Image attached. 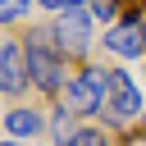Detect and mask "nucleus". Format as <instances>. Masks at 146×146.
<instances>
[{
  "label": "nucleus",
  "mask_w": 146,
  "mask_h": 146,
  "mask_svg": "<svg viewBox=\"0 0 146 146\" xmlns=\"http://www.w3.org/2000/svg\"><path fill=\"white\" fill-rule=\"evenodd\" d=\"M23 50H27L32 87H36L41 96H59V91L73 82V73H68V55L59 50V41H55L50 27H32V32H23Z\"/></svg>",
  "instance_id": "1"
},
{
  "label": "nucleus",
  "mask_w": 146,
  "mask_h": 146,
  "mask_svg": "<svg viewBox=\"0 0 146 146\" xmlns=\"http://www.w3.org/2000/svg\"><path fill=\"white\" fill-rule=\"evenodd\" d=\"M105 96H110V68H100V64L78 68L73 82L64 87V105H68L78 119H96V114H105Z\"/></svg>",
  "instance_id": "2"
},
{
  "label": "nucleus",
  "mask_w": 146,
  "mask_h": 146,
  "mask_svg": "<svg viewBox=\"0 0 146 146\" xmlns=\"http://www.w3.org/2000/svg\"><path fill=\"white\" fill-rule=\"evenodd\" d=\"M105 119L110 128H128V123H141L146 119V100H141V87L132 82L128 68H110V96H105Z\"/></svg>",
  "instance_id": "3"
},
{
  "label": "nucleus",
  "mask_w": 146,
  "mask_h": 146,
  "mask_svg": "<svg viewBox=\"0 0 146 146\" xmlns=\"http://www.w3.org/2000/svg\"><path fill=\"white\" fill-rule=\"evenodd\" d=\"M50 32H55V41H59V50H64L68 59H87V50H91V9H68V14H59Z\"/></svg>",
  "instance_id": "4"
},
{
  "label": "nucleus",
  "mask_w": 146,
  "mask_h": 146,
  "mask_svg": "<svg viewBox=\"0 0 146 146\" xmlns=\"http://www.w3.org/2000/svg\"><path fill=\"white\" fill-rule=\"evenodd\" d=\"M105 50H114L119 59H141L146 55V14L132 9L128 18H119L114 27H105Z\"/></svg>",
  "instance_id": "5"
},
{
  "label": "nucleus",
  "mask_w": 146,
  "mask_h": 146,
  "mask_svg": "<svg viewBox=\"0 0 146 146\" xmlns=\"http://www.w3.org/2000/svg\"><path fill=\"white\" fill-rule=\"evenodd\" d=\"M27 82H32V73H27V50H23V41L0 36V96H23Z\"/></svg>",
  "instance_id": "6"
},
{
  "label": "nucleus",
  "mask_w": 146,
  "mask_h": 146,
  "mask_svg": "<svg viewBox=\"0 0 146 146\" xmlns=\"http://www.w3.org/2000/svg\"><path fill=\"white\" fill-rule=\"evenodd\" d=\"M41 128H50V123L41 119V110H32V105H14V110H5V132H9V137H18V141H36Z\"/></svg>",
  "instance_id": "7"
},
{
  "label": "nucleus",
  "mask_w": 146,
  "mask_h": 146,
  "mask_svg": "<svg viewBox=\"0 0 146 146\" xmlns=\"http://www.w3.org/2000/svg\"><path fill=\"white\" fill-rule=\"evenodd\" d=\"M82 128H78V114L59 100V105H50V141L55 146H73V137H78Z\"/></svg>",
  "instance_id": "8"
},
{
  "label": "nucleus",
  "mask_w": 146,
  "mask_h": 146,
  "mask_svg": "<svg viewBox=\"0 0 146 146\" xmlns=\"http://www.w3.org/2000/svg\"><path fill=\"white\" fill-rule=\"evenodd\" d=\"M36 0H0V27L5 23H18V18H27V9H32Z\"/></svg>",
  "instance_id": "9"
},
{
  "label": "nucleus",
  "mask_w": 146,
  "mask_h": 146,
  "mask_svg": "<svg viewBox=\"0 0 146 146\" xmlns=\"http://www.w3.org/2000/svg\"><path fill=\"white\" fill-rule=\"evenodd\" d=\"M91 18L114 27V23H119V0H91Z\"/></svg>",
  "instance_id": "10"
},
{
  "label": "nucleus",
  "mask_w": 146,
  "mask_h": 146,
  "mask_svg": "<svg viewBox=\"0 0 146 146\" xmlns=\"http://www.w3.org/2000/svg\"><path fill=\"white\" fill-rule=\"evenodd\" d=\"M73 146H114V137H110L105 128H82V132L73 137Z\"/></svg>",
  "instance_id": "11"
},
{
  "label": "nucleus",
  "mask_w": 146,
  "mask_h": 146,
  "mask_svg": "<svg viewBox=\"0 0 146 146\" xmlns=\"http://www.w3.org/2000/svg\"><path fill=\"white\" fill-rule=\"evenodd\" d=\"M41 9H50V14H68V9H82V0H36Z\"/></svg>",
  "instance_id": "12"
},
{
  "label": "nucleus",
  "mask_w": 146,
  "mask_h": 146,
  "mask_svg": "<svg viewBox=\"0 0 146 146\" xmlns=\"http://www.w3.org/2000/svg\"><path fill=\"white\" fill-rule=\"evenodd\" d=\"M0 146H23V141L18 137H0Z\"/></svg>",
  "instance_id": "13"
},
{
  "label": "nucleus",
  "mask_w": 146,
  "mask_h": 146,
  "mask_svg": "<svg viewBox=\"0 0 146 146\" xmlns=\"http://www.w3.org/2000/svg\"><path fill=\"white\" fill-rule=\"evenodd\" d=\"M23 146H36V141H23Z\"/></svg>",
  "instance_id": "14"
}]
</instances>
